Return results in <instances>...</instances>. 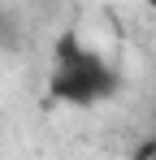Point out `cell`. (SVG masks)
<instances>
[{
	"label": "cell",
	"mask_w": 156,
	"mask_h": 160,
	"mask_svg": "<svg viewBox=\"0 0 156 160\" xmlns=\"http://www.w3.org/2000/svg\"><path fill=\"white\" fill-rule=\"evenodd\" d=\"M48 91L65 104H100L117 91V74L104 65L96 52H87L78 43L74 30H65L56 39V65H52Z\"/></svg>",
	"instance_id": "6da1fadb"
},
{
	"label": "cell",
	"mask_w": 156,
	"mask_h": 160,
	"mask_svg": "<svg viewBox=\"0 0 156 160\" xmlns=\"http://www.w3.org/2000/svg\"><path fill=\"white\" fill-rule=\"evenodd\" d=\"M134 160H156V134L139 143V152H134Z\"/></svg>",
	"instance_id": "7a4b0ae2"
},
{
	"label": "cell",
	"mask_w": 156,
	"mask_h": 160,
	"mask_svg": "<svg viewBox=\"0 0 156 160\" xmlns=\"http://www.w3.org/2000/svg\"><path fill=\"white\" fill-rule=\"evenodd\" d=\"M143 4H148V9H152V13H156V0H143Z\"/></svg>",
	"instance_id": "3957f363"
}]
</instances>
